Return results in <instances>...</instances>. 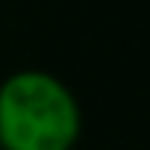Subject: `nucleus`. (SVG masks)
Instances as JSON below:
<instances>
[{
	"instance_id": "nucleus-1",
	"label": "nucleus",
	"mask_w": 150,
	"mask_h": 150,
	"mask_svg": "<svg viewBox=\"0 0 150 150\" xmlns=\"http://www.w3.org/2000/svg\"><path fill=\"white\" fill-rule=\"evenodd\" d=\"M80 100L56 74L21 68L0 83V150H74Z\"/></svg>"
}]
</instances>
